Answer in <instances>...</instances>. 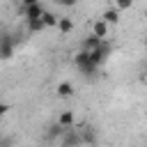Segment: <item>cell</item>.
I'll return each instance as SVG.
<instances>
[{
    "mask_svg": "<svg viewBox=\"0 0 147 147\" xmlns=\"http://www.w3.org/2000/svg\"><path fill=\"white\" fill-rule=\"evenodd\" d=\"M74 64L78 67V71H80L83 76H92V74H96V71H99V67L90 60V53H87V51H83V48L74 55Z\"/></svg>",
    "mask_w": 147,
    "mask_h": 147,
    "instance_id": "1",
    "label": "cell"
},
{
    "mask_svg": "<svg viewBox=\"0 0 147 147\" xmlns=\"http://www.w3.org/2000/svg\"><path fill=\"white\" fill-rule=\"evenodd\" d=\"M64 131H67L64 126H60V124H53V126L48 129V138H62V136H64Z\"/></svg>",
    "mask_w": 147,
    "mask_h": 147,
    "instance_id": "14",
    "label": "cell"
},
{
    "mask_svg": "<svg viewBox=\"0 0 147 147\" xmlns=\"http://www.w3.org/2000/svg\"><path fill=\"white\" fill-rule=\"evenodd\" d=\"M7 110H9V106H7V103H0V117L7 115Z\"/></svg>",
    "mask_w": 147,
    "mask_h": 147,
    "instance_id": "18",
    "label": "cell"
},
{
    "mask_svg": "<svg viewBox=\"0 0 147 147\" xmlns=\"http://www.w3.org/2000/svg\"><path fill=\"white\" fill-rule=\"evenodd\" d=\"M41 0H21V7H32V5H39Z\"/></svg>",
    "mask_w": 147,
    "mask_h": 147,
    "instance_id": "17",
    "label": "cell"
},
{
    "mask_svg": "<svg viewBox=\"0 0 147 147\" xmlns=\"http://www.w3.org/2000/svg\"><path fill=\"white\" fill-rule=\"evenodd\" d=\"M55 5H60V7H74L76 0H55Z\"/></svg>",
    "mask_w": 147,
    "mask_h": 147,
    "instance_id": "16",
    "label": "cell"
},
{
    "mask_svg": "<svg viewBox=\"0 0 147 147\" xmlns=\"http://www.w3.org/2000/svg\"><path fill=\"white\" fill-rule=\"evenodd\" d=\"M113 2H115L117 9H129V7L133 5V0H113Z\"/></svg>",
    "mask_w": 147,
    "mask_h": 147,
    "instance_id": "15",
    "label": "cell"
},
{
    "mask_svg": "<svg viewBox=\"0 0 147 147\" xmlns=\"http://www.w3.org/2000/svg\"><path fill=\"white\" fill-rule=\"evenodd\" d=\"M57 30H60L62 34L71 32V30H74V18H69V16H60V21H57Z\"/></svg>",
    "mask_w": 147,
    "mask_h": 147,
    "instance_id": "11",
    "label": "cell"
},
{
    "mask_svg": "<svg viewBox=\"0 0 147 147\" xmlns=\"http://www.w3.org/2000/svg\"><path fill=\"white\" fill-rule=\"evenodd\" d=\"M145 46H147V37H145Z\"/></svg>",
    "mask_w": 147,
    "mask_h": 147,
    "instance_id": "19",
    "label": "cell"
},
{
    "mask_svg": "<svg viewBox=\"0 0 147 147\" xmlns=\"http://www.w3.org/2000/svg\"><path fill=\"white\" fill-rule=\"evenodd\" d=\"M80 136H83V145H94V142H96V131H94L92 126L80 129Z\"/></svg>",
    "mask_w": 147,
    "mask_h": 147,
    "instance_id": "10",
    "label": "cell"
},
{
    "mask_svg": "<svg viewBox=\"0 0 147 147\" xmlns=\"http://www.w3.org/2000/svg\"><path fill=\"white\" fill-rule=\"evenodd\" d=\"M55 92H57L60 99H69V96H74V85L71 83H57Z\"/></svg>",
    "mask_w": 147,
    "mask_h": 147,
    "instance_id": "8",
    "label": "cell"
},
{
    "mask_svg": "<svg viewBox=\"0 0 147 147\" xmlns=\"http://www.w3.org/2000/svg\"><path fill=\"white\" fill-rule=\"evenodd\" d=\"M74 122H76V119H74V113H71V110H64V113L57 117V124L64 126V129H74Z\"/></svg>",
    "mask_w": 147,
    "mask_h": 147,
    "instance_id": "9",
    "label": "cell"
},
{
    "mask_svg": "<svg viewBox=\"0 0 147 147\" xmlns=\"http://www.w3.org/2000/svg\"><path fill=\"white\" fill-rule=\"evenodd\" d=\"M90 34H94V37H99V39H106V37H108V23H106V21H101V18H99V21H94V23H92V32H90Z\"/></svg>",
    "mask_w": 147,
    "mask_h": 147,
    "instance_id": "5",
    "label": "cell"
},
{
    "mask_svg": "<svg viewBox=\"0 0 147 147\" xmlns=\"http://www.w3.org/2000/svg\"><path fill=\"white\" fill-rule=\"evenodd\" d=\"M60 145H62V147H80V145H83L80 129H67L64 136L60 138Z\"/></svg>",
    "mask_w": 147,
    "mask_h": 147,
    "instance_id": "3",
    "label": "cell"
},
{
    "mask_svg": "<svg viewBox=\"0 0 147 147\" xmlns=\"http://www.w3.org/2000/svg\"><path fill=\"white\" fill-rule=\"evenodd\" d=\"M25 23H28V30H30V32H41V30H46V25H44V21H41V18L25 21Z\"/></svg>",
    "mask_w": 147,
    "mask_h": 147,
    "instance_id": "13",
    "label": "cell"
},
{
    "mask_svg": "<svg viewBox=\"0 0 147 147\" xmlns=\"http://www.w3.org/2000/svg\"><path fill=\"white\" fill-rule=\"evenodd\" d=\"M16 44H18V39L11 32H0V60H9L14 55Z\"/></svg>",
    "mask_w": 147,
    "mask_h": 147,
    "instance_id": "2",
    "label": "cell"
},
{
    "mask_svg": "<svg viewBox=\"0 0 147 147\" xmlns=\"http://www.w3.org/2000/svg\"><path fill=\"white\" fill-rule=\"evenodd\" d=\"M101 21H106L108 25H117V23H119V9H117V7L106 9V11L101 14Z\"/></svg>",
    "mask_w": 147,
    "mask_h": 147,
    "instance_id": "7",
    "label": "cell"
},
{
    "mask_svg": "<svg viewBox=\"0 0 147 147\" xmlns=\"http://www.w3.org/2000/svg\"><path fill=\"white\" fill-rule=\"evenodd\" d=\"M0 142H2V140H0Z\"/></svg>",
    "mask_w": 147,
    "mask_h": 147,
    "instance_id": "20",
    "label": "cell"
},
{
    "mask_svg": "<svg viewBox=\"0 0 147 147\" xmlns=\"http://www.w3.org/2000/svg\"><path fill=\"white\" fill-rule=\"evenodd\" d=\"M103 41H106V39H99V37H94V34H87V37L83 39V51L92 53V51H96V48H99Z\"/></svg>",
    "mask_w": 147,
    "mask_h": 147,
    "instance_id": "6",
    "label": "cell"
},
{
    "mask_svg": "<svg viewBox=\"0 0 147 147\" xmlns=\"http://www.w3.org/2000/svg\"><path fill=\"white\" fill-rule=\"evenodd\" d=\"M41 21H44V25H46V28H57V21H60V16H55L53 11H44Z\"/></svg>",
    "mask_w": 147,
    "mask_h": 147,
    "instance_id": "12",
    "label": "cell"
},
{
    "mask_svg": "<svg viewBox=\"0 0 147 147\" xmlns=\"http://www.w3.org/2000/svg\"><path fill=\"white\" fill-rule=\"evenodd\" d=\"M18 11L25 16V21H34V18H41L46 9H44V7H41V2H39V5H32V7H21Z\"/></svg>",
    "mask_w": 147,
    "mask_h": 147,
    "instance_id": "4",
    "label": "cell"
}]
</instances>
